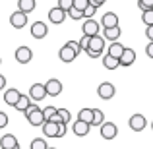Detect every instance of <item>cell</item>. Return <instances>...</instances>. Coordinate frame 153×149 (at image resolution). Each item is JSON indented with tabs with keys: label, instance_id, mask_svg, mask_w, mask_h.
<instances>
[{
	"label": "cell",
	"instance_id": "obj_14",
	"mask_svg": "<svg viewBox=\"0 0 153 149\" xmlns=\"http://www.w3.org/2000/svg\"><path fill=\"white\" fill-rule=\"evenodd\" d=\"M41 128H43V136H45V138H58V122H54V120H45Z\"/></svg>",
	"mask_w": 153,
	"mask_h": 149
},
{
	"label": "cell",
	"instance_id": "obj_42",
	"mask_svg": "<svg viewBox=\"0 0 153 149\" xmlns=\"http://www.w3.org/2000/svg\"><path fill=\"white\" fill-rule=\"evenodd\" d=\"M4 87H6V76L0 74V91H4Z\"/></svg>",
	"mask_w": 153,
	"mask_h": 149
},
{
	"label": "cell",
	"instance_id": "obj_19",
	"mask_svg": "<svg viewBox=\"0 0 153 149\" xmlns=\"http://www.w3.org/2000/svg\"><path fill=\"white\" fill-rule=\"evenodd\" d=\"M19 95H22V93H19L16 87H12V89H6V91H4V103L10 105V107H14V105L18 103Z\"/></svg>",
	"mask_w": 153,
	"mask_h": 149
},
{
	"label": "cell",
	"instance_id": "obj_4",
	"mask_svg": "<svg viewBox=\"0 0 153 149\" xmlns=\"http://www.w3.org/2000/svg\"><path fill=\"white\" fill-rule=\"evenodd\" d=\"M29 31H31V37L33 39H45L49 35V25L45 21H33Z\"/></svg>",
	"mask_w": 153,
	"mask_h": 149
},
{
	"label": "cell",
	"instance_id": "obj_24",
	"mask_svg": "<svg viewBox=\"0 0 153 149\" xmlns=\"http://www.w3.org/2000/svg\"><path fill=\"white\" fill-rule=\"evenodd\" d=\"M35 6H37V2H35V0H19V2H18V10L25 12V14L33 12Z\"/></svg>",
	"mask_w": 153,
	"mask_h": 149
},
{
	"label": "cell",
	"instance_id": "obj_36",
	"mask_svg": "<svg viewBox=\"0 0 153 149\" xmlns=\"http://www.w3.org/2000/svg\"><path fill=\"white\" fill-rule=\"evenodd\" d=\"M89 35H83V37L82 39H79V47H82V50H85L87 49V47H89Z\"/></svg>",
	"mask_w": 153,
	"mask_h": 149
},
{
	"label": "cell",
	"instance_id": "obj_39",
	"mask_svg": "<svg viewBox=\"0 0 153 149\" xmlns=\"http://www.w3.org/2000/svg\"><path fill=\"white\" fill-rule=\"evenodd\" d=\"M68 45H70L72 49H74L76 52H78V54L82 52V47H79V43H78V41H68Z\"/></svg>",
	"mask_w": 153,
	"mask_h": 149
},
{
	"label": "cell",
	"instance_id": "obj_43",
	"mask_svg": "<svg viewBox=\"0 0 153 149\" xmlns=\"http://www.w3.org/2000/svg\"><path fill=\"white\" fill-rule=\"evenodd\" d=\"M89 2L93 4V6H97V8H99V6H103V4L107 2V0H89Z\"/></svg>",
	"mask_w": 153,
	"mask_h": 149
},
{
	"label": "cell",
	"instance_id": "obj_41",
	"mask_svg": "<svg viewBox=\"0 0 153 149\" xmlns=\"http://www.w3.org/2000/svg\"><path fill=\"white\" fill-rule=\"evenodd\" d=\"M146 37L149 39V41H153V25H147V29H146Z\"/></svg>",
	"mask_w": 153,
	"mask_h": 149
},
{
	"label": "cell",
	"instance_id": "obj_7",
	"mask_svg": "<svg viewBox=\"0 0 153 149\" xmlns=\"http://www.w3.org/2000/svg\"><path fill=\"white\" fill-rule=\"evenodd\" d=\"M10 25L14 27V29H22V27L27 25V14L22 10H16L14 14L10 16Z\"/></svg>",
	"mask_w": 153,
	"mask_h": 149
},
{
	"label": "cell",
	"instance_id": "obj_35",
	"mask_svg": "<svg viewBox=\"0 0 153 149\" xmlns=\"http://www.w3.org/2000/svg\"><path fill=\"white\" fill-rule=\"evenodd\" d=\"M58 6L62 8V10H66V12H68L72 6H74V0H58Z\"/></svg>",
	"mask_w": 153,
	"mask_h": 149
},
{
	"label": "cell",
	"instance_id": "obj_33",
	"mask_svg": "<svg viewBox=\"0 0 153 149\" xmlns=\"http://www.w3.org/2000/svg\"><path fill=\"white\" fill-rule=\"evenodd\" d=\"M95 12H97V6H93V4L89 2V6H87L85 10H83V18H93Z\"/></svg>",
	"mask_w": 153,
	"mask_h": 149
},
{
	"label": "cell",
	"instance_id": "obj_13",
	"mask_svg": "<svg viewBox=\"0 0 153 149\" xmlns=\"http://www.w3.org/2000/svg\"><path fill=\"white\" fill-rule=\"evenodd\" d=\"M114 93H116L114 85H112V83H108V82H105V83H101V85L97 87V95H99L103 101L112 99V97H114Z\"/></svg>",
	"mask_w": 153,
	"mask_h": 149
},
{
	"label": "cell",
	"instance_id": "obj_8",
	"mask_svg": "<svg viewBox=\"0 0 153 149\" xmlns=\"http://www.w3.org/2000/svg\"><path fill=\"white\" fill-rule=\"evenodd\" d=\"M128 126H130L134 132H142V130H146L147 120H146V116H143V114H132L130 120H128Z\"/></svg>",
	"mask_w": 153,
	"mask_h": 149
},
{
	"label": "cell",
	"instance_id": "obj_45",
	"mask_svg": "<svg viewBox=\"0 0 153 149\" xmlns=\"http://www.w3.org/2000/svg\"><path fill=\"white\" fill-rule=\"evenodd\" d=\"M47 149H56V147H47Z\"/></svg>",
	"mask_w": 153,
	"mask_h": 149
},
{
	"label": "cell",
	"instance_id": "obj_44",
	"mask_svg": "<svg viewBox=\"0 0 153 149\" xmlns=\"http://www.w3.org/2000/svg\"><path fill=\"white\" fill-rule=\"evenodd\" d=\"M12 149H19V143H18V145H16V147H12Z\"/></svg>",
	"mask_w": 153,
	"mask_h": 149
},
{
	"label": "cell",
	"instance_id": "obj_22",
	"mask_svg": "<svg viewBox=\"0 0 153 149\" xmlns=\"http://www.w3.org/2000/svg\"><path fill=\"white\" fill-rule=\"evenodd\" d=\"M31 103H33V101H31L29 95H19V99H18V103L14 105V108H16V110H19V112H25L27 107H29Z\"/></svg>",
	"mask_w": 153,
	"mask_h": 149
},
{
	"label": "cell",
	"instance_id": "obj_47",
	"mask_svg": "<svg viewBox=\"0 0 153 149\" xmlns=\"http://www.w3.org/2000/svg\"><path fill=\"white\" fill-rule=\"evenodd\" d=\"M0 64H2V58H0Z\"/></svg>",
	"mask_w": 153,
	"mask_h": 149
},
{
	"label": "cell",
	"instance_id": "obj_5",
	"mask_svg": "<svg viewBox=\"0 0 153 149\" xmlns=\"http://www.w3.org/2000/svg\"><path fill=\"white\" fill-rule=\"evenodd\" d=\"M82 31H83V35H89V37L99 35V31H101V23L95 21L93 18H85V21H83V25H82Z\"/></svg>",
	"mask_w": 153,
	"mask_h": 149
},
{
	"label": "cell",
	"instance_id": "obj_29",
	"mask_svg": "<svg viewBox=\"0 0 153 149\" xmlns=\"http://www.w3.org/2000/svg\"><path fill=\"white\" fill-rule=\"evenodd\" d=\"M56 112H58V108H56V107H51V105L43 108V116H45V120H51L52 116H56Z\"/></svg>",
	"mask_w": 153,
	"mask_h": 149
},
{
	"label": "cell",
	"instance_id": "obj_15",
	"mask_svg": "<svg viewBox=\"0 0 153 149\" xmlns=\"http://www.w3.org/2000/svg\"><path fill=\"white\" fill-rule=\"evenodd\" d=\"M89 130H91V124L83 122V120H76L74 126H72V132H74L78 138H83V136H87V134H89Z\"/></svg>",
	"mask_w": 153,
	"mask_h": 149
},
{
	"label": "cell",
	"instance_id": "obj_31",
	"mask_svg": "<svg viewBox=\"0 0 153 149\" xmlns=\"http://www.w3.org/2000/svg\"><path fill=\"white\" fill-rule=\"evenodd\" d=\"M68 16H70L72 19H76V21H78V19H82V18H83V12H82V10H78V8H74V6H72L70 10H68Z\"/></svg>",
	"mask_w": 153,
	"mask_h": 149
},
{
	"label": "cell",
	"instance_id": "obj_11",
	"mask_svg": "<svg viewBox=\"0 0 153 149\" xmlns=\"http://www.w3.org/2000/svg\"><path fill=\"white\" fill-rule=\"evenodd\" d=\"M45 89H47V95H51V97H58L60 93H62V82L56 78H51L49 82L45 83Z\"/></svg>",
	"mask_w": 153,
	"mask_h": 149
},
{
	"label": "cell",
	"instance_id": "obj_46",
	"mask_svg": "<svg viewBox=\"0 0 153 149\" xmlns=\"http://www.w3.org/2000/svg\"><path fill=\"white\" fill-rule=\"evenodd\" d=\"M151 130H153V122H151Z\"/></svg>",
	"mask_w": 153,
	"mask_h": 149
},
{
	"label": "cell",
	"instance_id": "obj_6",
	"mask_svg": "<svg viewBox=\"0 0 153 149\" xmlns=\"http://www.w3.org/2000/svg\"><path fill=\"white\" fill-rule=\"evenodd\" d=\"M31 97L33 103H39V101H43L47 97V89H45V83H33V85L29 87V93H27Z\"/></svg>",
	"mask_w": 153,
	"mask_h": 149
},
{
	"label": "cell",
	"instance_id": "obj_20",
	"mask_svg": "<svg viewBox=\"0 0 153 149\" xmlns=\"http://www.w3.org/2000/svg\"><path fill=\"white\" fill-rule=\"evenodd\" d=\"M18 145V138L14 134H6L0 138V149H12Z\"/></svg>",
	"mask_w": 153,
	"mask_h": 149
},
{
	"label": "cell",
	"instance_id": "obj_40",
	"mask_svg": "<svg viewBox=\"0 0 153 149\" xmlns=\"http://www.w3.org/2000/svg\"><path fill=\"white\" fill-rule=\"evenodd\" d=\"M146 54L149 56V58H153V41H149V45L146 47Z\"/></svg>",
	"mask_w": 153,
	"mask_h": 149
},
{
	"label": "cell",
	"instance_id": "obj_9",
	"mask_svg": "<svg viewBox=\"0 0 153 149\" xmlns=\"http://www.w3.org/2000/svg\"><path fill=\"white\" fill-rule=\"evenodd\" d=\"M99 128H101V138L103 139H114L118 136V128L112 122H103Z\"/></svg>",
	"mask_w": 153,
	"mask_h": 149
},
{
	"label": "cell",
	"instance_id": "obj_10",
	"mask_svg": "<svg viewBox=\"0 0 153 149\" xmlns=\"http://www.w3.org/2000/svg\"><path fill=\"white\" fill-rule=\"evenodd\" d=\"M16 60H18L19 64H27V62H31L33 60V50L29 49V47H18V50H16Z\"/></svg>",
	"mask_w": 153,
	"mask_h": 149
},
{
	"label": "cell",
	"instance_id": "obj_28",
	"mask_svg": "<svg viewBox=\"0 0 153 149\" xmlns=\"http://www.w3.org/2000/svg\"><path fill=\"white\" fill-rule=\"evenodd\" d=\"M49 145H47V142L43 138H35L33 142H31V145H29V149H47Z\"/></svg>",
	"mask_w": 153,
	"mask_h": 149
},
{
	"label": "cell",
	"instance_id": "obj_2",
	"mask_svg": "<svg viewBox=\"0 0 153 149\" xmlns=\"http://www.w3.org/2000/svg\"><path fill=\"white\" fill-rule=\"evenodd\" d=\"M25 118H27V122H29L33 128L43 126V122H45V116H43V108H41V107H37L35 103H31L29 107H27V110H25Z\"/></svg>",
	"mask_w": 153,
	"mask_h": 149
},
{
	"label": "cell",
	"instance_id": "obj_23",
	"mask_svg": "<svg viewBox=\"0 0 153 149\" xmlns=\"http://www.w3.org/2000/svg\"><path fill=\"white\" fill-rule=\"evenodd\" d=\"M103 66L107 68V70H116V68L120 66V60L114 58V56H111V54H105L103 56Z\"/></svg>",
	"mask_w": 153,
	"mask_h": 149
},
{
	"label": "cell",
	"instance_id": "obj_16",
	"mask_svg": "<svg viewBox=\"0 0 153 149\" xmlns=\"http://www.w3.org/2000/svg\"><path fill=\"white\" fill-rule=\"evenodd\" d=\"M118 60H120V66H124V68L132 66V64L136 62V52H134V49H124L122 56H120Z\"/></svg>",
	"mask_w": 153,
	"mask_h": 149
},
{
	"label": "cell",
	"instance_id": "obj_32",
	"mask_svg": "<svg viewBox=\"0 0 153 149\" xmlns=\"http://www.w3.org/2000/svg\"><path fill=\"white\" fill-rule=\"evenodd\" d=\"M138 8L142 12L149 10V8H153V0H138Z\"/></svg>",
	"mask_w": 153,
	"mask_h": 149
},
{
	"label": "cell",
	"instance_id": "obj_3",
	"mask_svg": "<svg viewBox=\"0 0 153 149\" xmlns=\"http://www.w3.org/2000/svg\"><path fill=\"white\" fill-rule=\"evenodd\" d=\"M68 18V12L62 10L60 6H54L49 10V21L52 25H60V23H64V19Z\"/></svg>",
	"mask_w": 153,
	"mask_h": 149
},
{
	"label": "cell",
	"instance_id": "obj_25",
	"mask_svg": "<svg viewBox=\"0 0 153 149\" xmlns=\"http://www.w3.org/2000/svg\"><path fill=\"white\" fill-rule=\"evenodd\" d=\"M78 120H83V122L91 124V120H93V108H82V110L78 112Z\"/></svg>",
	"mask_w": 153,
	"mask_h": 149
},
{
	"label": "cell",
	"instance_id": "obj_21",
	"mask_svg": "<svg viewBox=\"0 0 153 149\" xmlns=\"http://www.w3.org/2000/svg\"><path fill=\"white\" fill-rule=\"evenodd\" d=\"M126 47L122 45V43H118V41H111V45H108V50H107V54H111V56H114V58H120L122 56V52Z\"/></svg>",
	"mask_w": 153,
	"mask_h": 149
},
{
	"label": "cell",
	"instance_id": "obj_12",
	"mask_svg": "<svg viewBox=\"0 0 153 149\" xmlns=\"http://www.w3.org/2000/svg\"><path fill=\"white\" fill-rule=\"evenodd\" d=\"M76 56H78V52H76L74 49H72V47L68 45V43H66V45H64L62 49L58 50V58L62 60L64 64H70V62H74V60H76Z\"/></svg>",
	"mask_w": 153,
	"mask_h": 149
},
{
	"label": "cell",
	"instance_id": "obj_38",
	"mask_svg": "<svg viewBox=\"0 0 153 149\" xmlns=\"http://www.w3.org/2000/svg\"><path fill=\"white\" fill-rule=\"evenodd\" d=\"M64 136H66V124L60 122L58 124V138H64Z\"/></svg>",
	"mask_w": 153,
	"mask_h": 149
},
{
	"label": "cell",
	"instance_id": "obj_30",
	"mask_svg": "<svg viewBox=\"0 0 153 149\" xmlns=\"http://www.w3.org/2000/svg\"><path fill=\"white\" fill-rule=\"evenodd\" d=\"M58 116H60V120H62L64 124H68L72 120V114H70V110H68V108H58Z\"/></svg>",
	"mask_w": 153,
	"mask_h": 149
},
{
	"label": "cell",
	"instance_id": "obj_37",
	"mask_svg": "<svg viewBox=\"0 0 153 149\" xmlns=\"http://www.w3.org/2000/svg\"><path fill=\"white\" fill-rule=\"evenodd\" d=\"M6 126H8V114L0 110V130H2V128H6Z\"/></svg>",
	"mask_w": 153,
	"mask_h": 149
},
{
	"label": "cell",
	"instance_id": "obj_1",
	"mask_svg": "<svg viewBox=\"0 0 153 149\" xmlns=\"http://www.w3.org/2000/svg\"><path fill=\"white\" fill-rule=\"evenodd\" d=\"M105 45H107V39H105L103 35H93V37L89 39V47L85 49L87 56H89V58H99V56L103 54Z\"/></svg>",
	"mask_w": 153,
	"mask_h": 149
},
{
	"label": "cell",
	"instance_id": "obj_27",
	"mask_svg": "<svg viewBox=\"0 0 153 149\" xmlns=\"http://www.w3.org/2000/svg\"><path fill=\"white\" fill-rule=\"evenodd\" d=\"M142 21L146 23V27H147V25H153V8H149V10H146V12H142Z\"/></svg>",
	"mask_w": 153,
	"mask_h": 149
},
{
	"label": "cell",
	"instance_id": "obj_18",
	"mask_svg": "<svg viewBox=\"0 0 153 149\" xmlns=\"http://www.w3.org/2000/svg\"><path fill=\"white\" fill-rule=\"evenodd\" d=\"M118 25V16L114 14V12H107V14H103V19H101V27H114Z\"/></svg>",
	"mask_w": 153,
	"mask_h": 149
},
{
	"label": "cell",
	"instance_id": "obj_17",
	"mask_svg": "<svg viewBox=\"0 0 153 149\" xmlns=\"http://www.w3.org/2000/svg\"><path fill=\"white\" fill-rule=\"evenodd\" d=\"M120 35H122V29H120L118 25H114V27H105V29H103V37L107 39V41H118Z\"/></svg>",
	"mask_w": 153,
	"mask_h": 149
},
{
	"label": "cell",
	"instance_id": "obj_34",
	"mask_svg": "<svg viewBox=\"0 0 153 149\" xmlns=\"http://www.w3.org/2000/svg\"><path fill=\"white\" fill-rule=\"evenodd\" d=\"M89 6V0H74V8H78V10H85V8Z\"/></svg>",
	"mask_w": 153,
	"mask_h": 149
},
{
	"label": "cell",
	"instance_id": "obj_26",
	"mask_svg": "<svg viewBox=\"0 0 153 149\" xmlns=\"http://www.w3.org/2000/svg\"><path fill=\"white\" fill-rule=\"evenodd\" d=\"M103 122H105L103 110H99V108H93V120H91V126H101Z\"/></svg>",
	"mask_w": 153,
	"mask_h": 149
}]
</instances>
